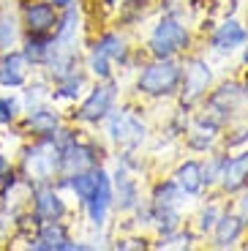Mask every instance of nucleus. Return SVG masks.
Segmentation results:
<instances>
[{"label": "nucleus", "instance_id": "f257e3e1", "mask_svg": "<svg viewBox=\"0 0 248 251\" xmlns=\"http://www.w3.org/2000/svg\"><path fill=\"white\" fill-rule=\"evenodd\" d=\"M180 74L183 57H150L134 79V93L142 99H172L177 96Z\"/></svg>", "mask_w": 248, "mask_h": 251}, {"label": "nucleus", "instance_id": "f03ea898", "mask_svg": "<svg viewBox=\"0 0 248 251\" xmlns=\"http://www.w3.org/2000/svg\"><path fill=\"white\" fill-rule=\"evenodd\" d=\"M202 101H205L202 115L216 120L221 128L235 126V123L248 118L246 115L248 112V85L240 79H226L218 88H210V93Z\"/></svg>", "mask_w": 248, "mask_h": 251}, {"label": "nucleus", "instance_id": "7ed1b4c3", "mask_svg": "<svg viewBox=\"0 0 248 251\" xmlns=\"http://www.w3.org/2000/svg\"><path fill=\"white\" fill-rule=\"evenodd\" d=\"M19 175L27 183H55L60 177V145L52 137L33 139L22 148L19 158Z\"/></svg>", "mask_w": 248, "mask_h": 251}, {"label": "nucleus", "instance_id": "20e7f679", "mask_svg": "<svg viewBox=\"0 0 248 251\" xmlns=\"http://www.w3.org/2000/svg\"><path fill=\"white\" fill-rule=\"evenodd\" d=\"M194 44V30L188 22L177 17H169V14H161L158 22L150 27L148 36V50L150 57H183Z\"/></svg>", "mask_w": 248, "mask_h": 251}, {"label": "nucleus", "instance_id": "39448f33", "mask_svg": "<svg viewBox=\"0 0 248 251\" xmlns=\"http://www.w3.org/2000/svg\"><path fill=\"white\" fill-rule=\"evenodd\" d=\"M106 137L112 145H118L120 151H137L148 142V123L134 107H115L106 115Z\"/></svg>", "mask_w": 248, "mask_h": 251}, {"label": "nucleus", "instance_id": "423d86ee", "mask_svg": "<svg viewBox=\"0 0 248 251\" xmlns=\"http://www.w3.org/2000/svg\"><path fill=\"white\" fill-rule=\"evenodd\" d=\"M118 99H120V82L115 76H109V79H96V85L79 101V107L74 112V120L82 126L104 123L106 115L118 107Z\"/></svg>", "mask_w": 248, "mask_h": 251}, {"label": "nucleus", "instance_id": "0eeeda50", "mask_svg": "<svg viewBox=\"0 0 248 251\" xmlns=\"http://www.w3.org/2000/svg\"><path fill=\"white\" fill-rule=\"evenodd\" d=\"M213 82H216V76H213V66L207 57L202 55L183 57V74H180V88H177L180 104L191 109L194 104H199L210 93Z\"/></svg>", "mask_w": 248, "mask_h": 251}, {"label": "nucleus", "instance_id": "6e6552de", "mask_svg": "<svg viewBox=\"0 0 248 251\" xmlns=\"http://www.w3.org/2000/svg\"><path fill=\"white\" fill-rule=\"evenodd\" d=\"M57 19H60V11L50 0H22L19 3V22H22V30L30 36H52Z\"/></svg>", "mask_w": 248, "mask_h": 251}, {"label": "nucleus", "instance_id": "1a4fd4ad", "mask_svg": "<svg viewBox=\"0 0 248 251\" xmlns=\"http://www.w3.org/2000/svg\"><path fill=\"white\" fill-rule=\"evenodd\" d=\"M85 213H87V221L93 226L96 232H101L106 224H109V210L115 207V194H112V177H109V170L99 164V183H96L93 194L90 200L85 202Z\"/></svg>", "mask_w": 248, "mask_h": 251}, {"label": "nucleus", "instance_id": "9d476101", "mask_svg": "<svg viewBox=\"0 0 248 251\" xmlns=\"http://www.w3.org/2000/svg\"><path fill=\"white\" fill-rule=\"evenodd\" d=\"M112 177V194H115V207L120 213H134L142 205V188H139V177L134 175L128 164L118 161V170L109 172Z\"/></svg>", "mask_w": 248, "mask_h": 251}, {"label": "nucleus", "instance_id": "9b49d317", "mask_svg": "<svg viewBox=\"0 0 248 251\" xmlns=\"http://www.w3.org/2000/svg\"><path fill=\"white\" fill-rule=\"evenodd\" d=\"M30 249L36 251H76L93 249L90 243H76L69 235V226L63 221H41L36 226V235H30Z\"/></svg>", "mask_w": 248, "mask_h": 251}, {"label": "nucleus", "instance_id": "f8f14e48", "mask_svg": "<svg viewBox=\"0 0 248 251\" xmlns=\"http://www.w3.org/2000/svg\"><path fill=\"white\" fill-rule=\"evenodd\" d=\"M93 167H99V145L96 142L82 139L76 134L71 142H66L60 148V177L82 170H93Z\"/></svg>", "mask_w": 248, "mask_h": 251}, {"label": "nucleus", "instance_id": "ddd939ff", "mask_svg": "<svg viewBox=\"0 0 248 251\" xmlns=\"http://www.w3.org/2000/svg\"><path fill=\"white\" fill-rule=\"evenodd\" d=\"M246 44H248V27L237 17L221 19L210 30V36H207V47L213 52H218V55H232V52L243 50Z\"/></svg>", "mask_w": 248, "mask_h": 251}, {"label": "nucleus", "instance_id": "4468645a", "mask_svg": "<svg viewBox=\"0 0 248 251\" xmlns=\"http://www.w3.org/2000/svg\"><path fill=\"white\" fill-rule=\"evenodd\" d=\"M30 210L38 221H63L69 213V205L60 197L55 183H36L30 197Z\"/></svg>", "mask_w": 248, "mask_h": 251}, {"label": "nucleus", "instance_id": "2eb2a0df", "mask_svg": "<svg viewBox=\"0 0 248 251\" xmlns=\"http://www.w3.org/2000/svg\"><path fill=\"white\" fill-rule=\"evenodd\" d=\"M221 126L216 120H210L207 115L199 112L197 118H188L186 128H183V139H186L188 151H197V153H210L216 151V145L221 142Z\"/></svg>", "mask_w": 248, "mask_h": 251}, {"label": "nucleus", "instance_id": "dca6fc26", "mask_svg": "<svg viewBox=\"0 0 248 251\" xmlns=\"http://www.w3.org/2000/svg\"><path fill=\"white\" fill-rule=\"evenodd\" d=\"M63 126V115L57 112V107H52V101L38 104V107H27L22 112V131L33 139L52 137Z\"/></svg>", "mask_w": 248, "mask_h": 251}, {"label": "nucleus", "instance_id": "f3484780", "mask_svg": "<svg viewBox=\"0 0 248 251\" xmlns=\"http://www.w3.org/2000/svg\"><path fill=\"white\" fill-rule=\"evenodd\" d=\"M246 229L248 226L237 210H221V216H218L216 226L210 232V246L213 249H232V246H237L243 240Z\"/></svg>", "mask_w": 248, "mask_h": 251}, {"label": "nucleus", "instance_id": "a211bd4d", "mask_svg": "<svg viewBox=\"0 0 248 251\" xmlns=\"http://www.w3.org/2000/svg\"><path fill=\"white\" fill-rule=\"evenodd\" d=\"M30 63L27 57L22 55V50H8V52H0V85L3 88H25V82L30 79Z\"/></svg>", "mask_w": 248, "mask_h": 251}, {"label": "nucleus", "instance_id": "6ab92c4d", "mask_svg": "<svg viewBox=\"0 0 248 251\" xmlns=\"http://www.w3.org/2000/svg\"><path fill=\"white\" fill-rule=\"evenodd\" d=\"M248 186V148L235 156H226L221 167V177H218V188L223 194H237Z\"/></svg>", "mask_w": 248, "mask_h": 251}, {"label": "nucleus", "instance_id": "aec40b11", "mask_svg": "<svg viewBox=\"0 0 248 251\" xmlns=\"http://www.w3.org/2000/svg\"><path fill=\"white\" fill-rule=\"evenodd\" d=\"M90 47L104 52L115 66H128L131 63V41L123 30H104L90 41Z\"/></svg>", "mask_w": 248, "mask_h": 251}, {"label": "nucleus", "instance_id": "412c9836", "mask_svg": "<svg viewBox=\"0 0 248 251\" xmlns=\"http://www.w3.org/2000/svg\"><path fill=\"white\" fill-rule=\"evenodd\" d=\"M172 180L186 197H202L207 191L205 172H202V161H199V158H186V161H180L177 167H174V172H172Z\"/></svg>", "mask_w": 248, "mask_h": 251}, {"label": "nucleus", "instance_id": "4be33fe9", "mask_svg": "<svg viewBox=\"0 0 248 251\" xmlns=\"http://www.w3.org/2000/svg\"><path fill=\"white\" fill-rule=\"evenodd\" d=\"M85 90H87V71L76 69V71H71V74H66L63 79L52 82V104H55V101L71 104V101L82 99Z\"/></svg>", "mask_w": 248, "mask_h": 251}, {"label": "nucleus", "instance_id": "5701e85b", "mask_svg": "<svg viewBox=\"0 0 248 251\" xmlns=\"http://www.w3.org/2000/svg\"><path fill=\"white\" fill-rule=\"evenodd\" d=\"M22 22H19V8L6 6L0 8V52H8V50H17L22 44Z\"/></svg>", "mask_w": 248, "mask_h": 251}, {"label": "nucleus", "instance_id": "b1692460", "mask_svg": "<svg viewBox=\"0 0 248 251\" xmlns=\"http://www.w3.org/2000/svg\"><path fill=\"white\" fill-rule=\"evenodd\" d=\"M52 47H55L52 36H30V33H25L19 50H22V55L27 57V63L33 69H44L47 60L52 57Z\"/></svg>", "mask_w": 248, "mask_h": 251}, {"label": "nucleus", "instance_id": "393cba45", "mask_svg": "<svg viewBox=\"0 0 248 251\" xmlns=\"http://www.w3.org/2000/svg\"><path fill=\"white\" fill-rule=\"evenodd\" d=\"M186 194L174 186V180H158L150 191V207H183Z\"/></svg>", "mask_w": 248, "mask_h": 251}, {"label": "nucleus", "instance_id": "a878e982", "mask_svg": "<svg viewBox=\"0 0 248 251\" xmlns=\"http://www.w3.org/2000/svg\"><path fill=\"white\" fill-rule=\"evenodd\" d=\"M85 71H87V76H93V79H109V76H115V63H112L104 52L90 47V50L85 52Z\"/></svg>", "mask_w": 248, "mask_h": 251}, {"label": "nucleus", "instance_id": "bb28decb", "mask_svg": "<svg viewBox=\"0 0 248 251\" xmlns=\"http://www.w3.org/2000/svg\"><path fill=\"white\" fill-rule=\"evenodd\" d=\"M194 240H197V235L180 226V229H174V232L161 235V238L153 243V249H194Z\"/></svg>", "mask_w": 248, "mask_h": 251}, {"label": "nucleus", "instance_id": "cd10ccee", "mask_svg": "<svg viewBox=\"0 0 248 251\" xmlns=\"http://www.w3.org/2000/svg\"><path fill=\"white\" fill-rule=\"evenodd\" d=\"M22 112H25V104L19 96H0V126L17 123Z\"/></svg>", "mask_w": 248, "mask_h": 251}, {"label": "nucleus", "instance_id": "c85d7f7f", "mask_svg": "<svg viewBox=\"0 0 248 251\" xmlns=\"http://www.w3.org/2000/svg\"><path fill=\"white\" fill-rule=\"evenodd\" d=\"M226 161V153H218V151H210L207 161H202V172H205V186L210 191L213 186H218V177H221V167Z\"/></svg>", "mask_w": 248, "mask_h": 251}, {"label": "nucleus", "instance_id": "c756f323", "mask_svg": "<svg viewBox=\"0 0 248 251\" xmlns=\"http://www.w3.org/2000/svg\"><path fill=\"white\" fill-rule=\"evenodd\" d=\"M150 3L153 0H123L120 3V17H118V22H137V19H142L145 17V11L150 8Z\"/></svg>", "mask_w": 248, "mask_h": 251}, {"label": "nucleus", "instance_id": "7c9ffc66", "mask_svg": "<svg viewBox=\"0 0 248 251\" xmlns=\"http://www.w3.org/2000/svg\"><path fill=\"white\" fill-rule=\"evenodd\" d=\"M218 216H221V207L216 205V202H207L202 210L197 213V232L199 235H210L213 226H216Z\"/></svg>", "mask_w": 248, "mask_h": 251}, {"label": "nucleus", "instance_id": "2f4dec72", "mask_svg": "<svg viewBox=\"0 0 248 251\" xmlns=\"http://www.w3.org/2000/svg\"><path fill=\"white\" fill-rule=\"evenodd\" d=\"M158 11L188 22V11H191V6H188V0H158Z\"/></svg>", "mask_w": 248, "mask_h": 251}, {"label": "nucleus", "instance_id": "473e14b6", "mask_svg": "<svg viewBox=\"0 0 248 251\" xmlns=\"http://www.w3.org/2000/svg\"><path fill=\"white\" fill-rule=\"evenodd\" d=\"M235 210L240 213V219L246 221V226H248V186L243 188V191H237V207Z\"/></svg>", "mask_w": 248, "mask_h": 251}, {"label": "nucleus", "instance_id": "72a5a7b5", "mask_svg": "<svg viewBox=\"0 0 248 251\" xmlns=\"http://www.w3.org/2000/svg\"><path fill=\"white\" fill-rule=\"evenodd\" d=\"M145 240H137V238H120L115 240V249H145Z\"/></svg>", "mask_w": 248, "mask_h": 251}, {"label": "nucleus", "instance_id": "f704fd0d", "mask_svg": "<svg viewBox=\"0 0 248 251\" xmlns=\"http://www.w3.org/2000/svg\"><path fill=\"white\" fill-rule=\"evenodd\" d=\"M11 172H17V170H14V164H11V158L0 153V183L6 180V177L11 175Z\"/></svg>", "mask_w": 248, "mask_h": 251}, {"label": "nucleus", "instance_id": "c9c22d12", "mask_svg": "<svg viewBox=\"0 0 248 251\" xmlns=\"http://www.w3.org/2000/svg\"><path fill=\"white\" fill-rule=\"evenodd\" d=\"M50 3L57 8V11H66V8H71V6H79V0H50Z\"/></svg>", "mask_w": 248, "mask_h": 251}, {"label": "nucleus", "instance_id": "e433bc0d", "mask_svg": "<svg viewBox=\"0 0 248 251\" xmlns=\"http://www.w3.org/2000/svg\"><path fill=\"white\" fill-rule=\"evenodd\" d=\"M99 3L106 8V11H112V8H118V3H120V0H99Z\"/></svg>", "mask_w": 248, "mask_h": 251}, {"label": "nucleus", "instance_id": "4c0bfd02", "mask_svg": "<svg viewBox=\"0 0 248 251\" xmlns=\"http://www.w3.org/2000/svg\"><path fill=\"white\" fill-rule=\"evenodd\" d=\"M243 66H246V69H248V44L243 47Z\"/></svg>", "mask_w": 248, "mask_h": 251}, {"label": "nucleus", "instance_id": "58836bf2", "mask_svg": "<svg viewBox=\"0 0 248 251\" xmlns=\"http://www.w3.org/2000/svg\"><path fill=\"white\" fill-rule=\"evenodd\" d=\"M243 22H246V27H248V11H246V19H243Z\"/></svg>", "mask_w": 248, "mask_h": 251}, {"label": "nucleus", "instance_id": "ea45409f", "mask_svg": "<svg viewBox=\"0 0 248 251\" xmlns=\"http://www.w3.org/2000/svg\"><path fill=\"white\" fill-rule=\"evenodd\" d=\"M0 148H3V139H0Z\"/></svg>", "mask_w": 248, "mask_h": 251}, {"label": "nucleus", "instance_id": "a19ab883", "mask_svg": "<svg viewBox=\"0 0 248 251\" xmlns=\"http://www.w3.org/2000/svg\"><path fill=\"white\" fill-rule=\"evenodd\" d=\"M246 249H248V243H246Z\"/></svg>", "mask_w": 248, "mask_h": 251}]
</instances>
